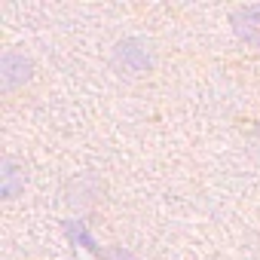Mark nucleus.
Masks as SVG:
<instances>
[{
	"mask_svg": "<svg viewBox=\"0 0 260 260\" xmlns=\"http://www.w3.org/2000/svg\"><path fill=\"white\" fill-rule=\"evenodd\" d=\"M230 25H233V34L251 46H260V4H248V7H239L233 16H230Z\"/></svg>",
	"mask_w": 260,
	"mask_h": 260,
	"instance_id": "nucleus-3",
	"label": "nucleus"
},
{
	"mask_svg": "<svg viewBox=\"0 0 260 260\" xmlns=\"http://www.w3.org/2000/svg\"><path fill=\"white\" fill-rule=\"evenodd\" d=\"M25 184H28V175L19 162L13 159H4L0 162V193H4V199H16L25 193Z\"/></svg>",
	"mask_w": 260,
	"mask_h": 260,
	"instance_id": "nucleus-4",
	"label": "nucleus"
},
{
	"mask_svg": "<svg viewBox=\"0 0 260 260\" xmlns=\"http://www.w3.org/2000/svg\"><path fill=\"white\" fill-rule=\"evenodd\" d=\"M113 61L116 68L128 71V74H147L156 61L153 55V43L144 40V37H128V40H119L116 49H113Z\"/></svg>",
	"mask_w": 260,
	"mask_h": 260,
	"instance_id": "nucleus-1",
	"label": "nucleus"
},
{
	"mask_svg": "<svg viewBox=\"0 0 260 260\" xmlns=\"http://www.w3.org/2000/svg\"><path fill=\"white\" fill-rule=\"evenodd\" d=\"M31 77H34V64L25 52H16V49L4 52V58H0V89L7 95L31 83Z\"/></svg>",
	"mask_w": 260,
	"mask_h": 260,
	"instance_id": "nucleus-2",
	"label": "nucleus"
}]
</instances>
